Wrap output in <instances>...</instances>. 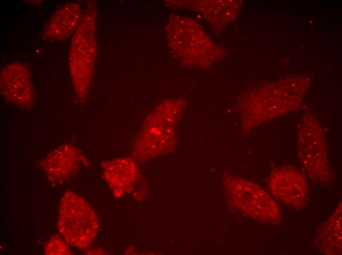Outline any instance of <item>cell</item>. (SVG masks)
<instances>
[{"label":"cell","instance_id":"1","mask_svg":"<svg viewBox=\"0 0 342 255\" xmlns=\"http://www.w3.org/2000/svg\"><path fill=\"white\" fill-rule=\"evenodd\" d=\"M311 84L308 77L292 76L248 92L239 104L243 131L249 132L297 108Z\"/></svg>","mask_w":342,"mask_h":255},{"label":"cell","instance_id":"2","mask_svg":"<svg viewBox=\"0 0 342 255\" xmlns=\"http://www.w3.org/2000/svg\"><path fill=\"white\" fill-rule=\"evenodd\" d=\"M96 2L89 0L73 34L69 49L70 74L75 91L81 102L88 95L96 58Z\"/></svg>","mask_w":342,"mask_h":255},{"label":"cell","instance_id":"3","mask_svg":"<svg viewBox=\"0 0 342 255\" xmlns=\"http://www.w3.org/2000/svg\"><path fill=\"white\" fill-rule=\"evenodd\" d=\"M57 226L59 233L68 244L84 249L93 242L99 222L89 204L81 196L68 190L60 201Z\"/></svg>","mask_w":342,"mask_h":255},{"label":"cell","instance_id":"4","mask_svg":"<svg viewBox=\"0 0 342 255\" xmlns=\"http://www.w3.org/2000/svg\"><path fill=\"white\" fill-rule=\"evenodd\" d=\"M326 137L317 117L304 114L298 129V153L308 174L314 182L326 183L333 178L328 160Z\"/></svg>","mask_w":342,"mask_h":255},{"label":"cell","instance_id":"5","mask_svg":"<svg viewBox=\"0 0 342 255\" xmlns=\"http://www.w3.org/2000/svg\"><path fill=\"white\" fill-rule=\"evenodd\" d=\"M166 31L172 52L185 64L206 65L214 57L213 43L193 20L171 16L168 21Z\"/></svg>","mask_w":342,"mask_h":255},{"label":"cell","instance_id":"6","mask_svg":"<svg viewBox=\"0 0 342 255\" xmlns=\"http://www.w3.org/2000/svg\"><path fill=\"white\" fill-rule=\"evenodd\" d=\"M224 184L230 201L245 214L269 223L280 222L281 215L277 204L259 185L232 175L225 178Z\"/></svg>","mask_w":342,"mask_h":255},{"label":"cell","instance_id":"7","mask_svg":"<svg viewBox=\"0 0 342 255\" xmlns=\"http://www.w3.org/2000/svg\"><path fill=\"white\" fill-rule=\"evenodd\" d=\"M268 187L273 196L285 204L300 208L306 203L308 192L306 177L292 165L282 166L273 171Z\"/></svg>","mask_w":342,"mask_h":255},{"label":"cell","instance_id":"8","mask_svg":"<svg viewBox=\"0 0 342 255\" xmlns=\"http://www.w3.org/2000/svg\"><path fill=\"white\" fill-rule=\"evenodd\" d=\"M0 92L5 99L15 104L31 107L34 92L28 68L21 63H12L3 68L0 73Z\"/></svg>","mask_w":342,"mask_h":255},{"label":"cell","instance_id":"9","mask_svg":"<svg viewBox=\"0 0 342 255\" xmlns=\"http://www.w3.org/2000/svg\"><path fill=\"white\" fill-rule=\"evenodd\" d=\"M81 4L78 2L66 3L52 14L44 26L42 38L47 41H61L74 33L81 21Z\"/></svg>","mask_w":342,"mask_h":255},{"label":"cell","instance_id":"10","mask_svg":"<svg viewBox=\"0 0 342 255\" xmlns=\"http://www.w3.org/2000/svg\"><path fill=\"white\" fill-rule=\"evenodd\" d=\"M80 159V153L75 147L64 145L51 152L42 166L50 180L61 183L76 171Z\"/></svg>","mask_w":342,"mask_h":255},{"label":"cell","instance_id":"11","mask_svg":"<svg viewBox=\"0 0 342 255\" xmlns=\"http://www.w3.org/2000/svg\"><path fill=\"white\" fill-rule=\"evenodd\" d=\"M103 167L105 179L113 190L115 197L132 191L138 176V169L134 162L121 158L105 163Z\"/></svg>","mask_w":342,"mask_h":255},{"label":"cell","instance_id":"12","mask_svg":"<svg viewBox=\"0 0 342 255\" xmlns=\"http://www.w3.org/2000/svg\"><path fill=\"white\" fill-rule=\"evenodd\" d=\"M317 250L325 255L342 253V204L319 230L314 240Z\"/></svg>","mask_w":342,"mask_h":255},{"label":"cell","instance_id":"13","mask_svg":"<svg viewBox=\"0 0 342 255\" xmlns=\"http://www.w3.org/2000/svg\"><path fill=\"white\" fill-rule=\"evenodd\" d=\"M67 243L59 235L52 236L47 242L44 247L46 255H71V252L67 245Z\"/></svg>","mask_w":342,"mask_h":255}]
</instances>
